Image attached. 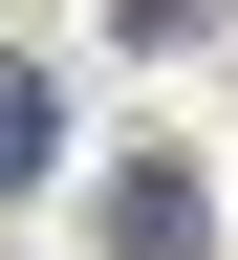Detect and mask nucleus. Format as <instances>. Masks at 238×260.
I'll list each match as a JSON object with an SVG mask.
<instances>
[{"label":"nucleus","instance_id":"obj_1","mask_svg":"<svg viewBox=\"0 0 238 260\" xmlns=\"http://www.w3.org/2000/svg\"><path fill=\"white\" fill-rule=\"evenodd\" d=\"M195 239H217V195H195L174 152H130L109 174V260H195Z\"/></svg>","mask_w":238,"mask_h":260},{"label":"nucleus","instance_id":"obj_2","mask_svg":"<svg viewBox=\"0 0 238 260\" xmlns=\"http://www.w3.org/2000/svg\"><path fill=\"white\" fill-rule=\"evenodd\" d=\"M44 152H65V109H44V87H22V65H0V195L44 174Z\"/></svg>","mask_w":238,"mask_h":260}]
</instances>
